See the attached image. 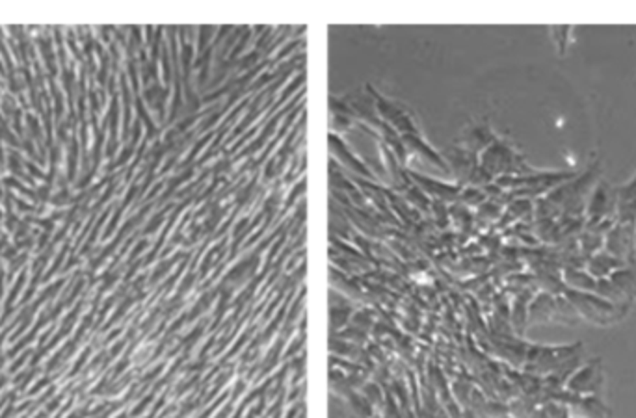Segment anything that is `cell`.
<instances>
[{"label": "cell", "mask_w": 636, "mask_h": 418, "mask_svg": "<svg viewBox=\"0 0 636 418\" xmlns=\"http://www.w3.org/2000/svg\"><path fill=\"white\" fill-rule=\"evenodd\" d=\"M620 217L621 222H627V225L633 229L636 219V179L633 180L631 185H627L626 188L620 190Z\"/></svg>", "instance_id": "6da1fadb"}, {"label": "cell", "mask_w": 636, "mask_h": 418, "mask_svg": "<svg viewBox=\"0 0 636 418\" xmlns=\"http://www.w3.org/2000/svg\"><path fill=\"white\" fill-rule=\"evenodd\" d=\"M601 381V372H599V361L595 364H588L586 368L581 370L579 374L570 381L571 391H592L599 385Z\"/></svg>", "instance_id": "7a4b0ae2"}]
</instances>
